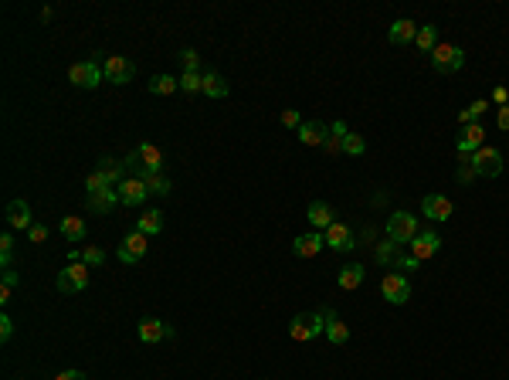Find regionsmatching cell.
<instances>
[{"mask_svg":"<svg viewBox=\"0 0 509 380\" xmlns=\"http://www.w3.org/2000/svg\"><path fill=\"white\" fill-rule=\"evenodd\" d=\"M122 163H126V173H129V177L146 180V177L160 173V167H163V153H160L153 143H136V146H133V153H129Z\"/></svg>","mask_w":509,"mask_h":380,"instance_id":"6da1fadb","label":"cell"},{"mask_svg":"<svg viewBox=\"0 0 509 380\" xmlns=\"http://www.w3.org/2000/svg\"><path fill=\"white\" fill-rule=\"evenodd\" d=\"M319 333H326L323 312H299V316H292V323H289V337L296 339V343H309V339H316Z\"/></svg>","mask_w":509,"mask_h":380,"instance_id":"7a4b0ae2","label":"cell"},{"mask_svg":"<svg viewBox=\"0 0 509 380\" xmlns=\"http://www.w3.org/2000/svg\"><path fill=\"white\" fill-rule=\"evenodd\" d=\"M428 58H431V68H434L438 75H455V72H462V65H465V51L455 48V44H438Z\"/></svg>","mask_w":509,"mask_h":380,"instance_id":"3957f363","label":"cell"},{"mask_svg":"<svg viewBox=\"0 0 509 380\" xmlns=\"http://www.w3.org/2000/svg\"><path fill=\"white\" fill-rule=\"evenodd\" d=\"M387 238L394 245H411L418 238V217L407 211H394L387 217Z\"/></svg>","mask_w":509,"mask_h":380,"instance_id":"277c9868","label":"cell"},{"mask_svg":"<svg viewBox=\"0 0 509 380\" xmlns=\"http://www.w3.org/2000/svg\"><path fill=\"white\" fill-rule=\"evenodd\" d=\"M469 163H472V170H475V177L492 180V177L503 173V153H499L496 146H482V150H475L469 157Z\"/></svg>","mask_w":509,"mask_h":380,"instance_id":"5b68a950","label":"cell"},{"mask_svg":"<svg viewBox=\"0 0 509 380\" xmlns=\"http://www.w3.org/2000/svg\"><path fill=\"white\" fill-rule=\"evenodd\" d=\"M88 265H81V261H72L68 268H61L58 272V292H65V296H75L81 292L85 286H88Z\"/></svg>","mask_w":509,"mask_h":380,"instance_id":"8992f818","label":"cell"},{"mask_svg":"<svg viewBox=\"0 0 509 380\" xmlns=\"http://www.w3.org/2000/svg\"><path fill=\"white\" fill-rule=\"evenodd\" d=\"M381 296L387 299L391 306H404L411 299V282L401 275V272H387L384 282H381Z\"/></svg>","mask_w":509,"mask_h":380,"instance_id":"52a82bcc","label":"cell"},{"mask_svg":"<svg viewBox=\"0 0 509 380\" xmlns=\"http://www.w3.org/2000/svg\"><path fill=\"white\" fill-rule=\"evenodd\" d=\"M102 72H106V82L126 85V82H133L136 65H133L129 58H122V54H109V58H106V65H102Z\"/></svg>","mask_w":509,"mask_h":380,"instance_id":"ba28073f","label":"cell"},{"mask_svg":"<svg viewBox=\"0 0 509 380\" xmlns=\"http://www.w3.org/2000/svg\"><path fill=\"white\" fill-rule=\"evenodd\" d=\"M102 68H99V61H75L72 68H68V79L79 85V88H95V85L102 82Z\"/></svg>","mask_w":509,"mask_h":380,"instance_id":"9c48e42d","label":"cell"},{"mask_svg":"<svg viewBox=\"0 0 509 380\" xmlns=\"http://www.w3.org/2000/svg\"><path fill=\"white\" fill-rule=\"evenodd\" d=\"M146 234L143 231H129L126 238H122V245H119V261H126V265H136L143 254H146Z\"/></svg>","mask_w":509,"mask_h":380,"instance_id":"30bf717a","label":"cell"},{"mask_svg":"<svg viewBox=\"0 0 509 380\" xmlns=\"http://www.w3.org/2000/svg\"><path fill=\"white\" fill-rule=\"evenodd\" d=\"M116 190H119V201H122L126 208H136V204H143V201L150 197V190H146V180H140V177H126Z\"/></svg>","mask_w":509,"mask_h":380,"instance_id":"8fae6325","label":"cell"},{"mask_svg":"<svg viewBox=\"0 0 509 380\" xmlns=\"http://www.w3.org/2000/svg\"><path fill=\"white\" fill-rule=\"evenodd\" d=\"M441 252V234L438 231H418V238L411 241V254L418 258V261H428V258H434V254Z\"/></svg>","mask_w":509,"mask_h":380,"instance_id":"7c38bea8","label":"cell"},{"mask_svg":"<svg viewBox=\"0 0 509 380\" xmlns=\"http://www.w3.org/2000/svg\"><path fill=\"white\" fill-rule=\"evenodd\" d=\"M323 238H326V248H333V252H350V248H356L353 231L343 224V221H336L333 228H326V231H323Z\"/></svg>","mask_w":509,"mask_h":380,"instance_id":"4fadbf2b","label":"cell"},{"mask_svg":"<svg viewBox=\"0 0 509 380\" xmlns=\"http://www.w3.org/2000/svg\"><path fill=\"white\" fill-rule=\"evenodd\" d=\"M421 211H425V217H431V221H448L452 214H455V204L445 197V194H428L425 201H421Z\"/></svg>","mask_w":509,"mask_h":380,"instance_id":"5bb4252c","label":"cell"},{"mask_svg":"<svg viewBox=\"0 0 509 380\" xmlns=\"http://www.w3.org/2000/svg\"><path fill=\"white\" fill-rule=\"evenodd\" d=\"M486 146V129L482 123H472V126L462 129V139L455 143V150H459V157H472L475 150H482Z\"/></svg>","mask_w":509,"mask_h":380,"instance_id":"9a60e30c","label":"cell"},{"mask_svg":"<svg viewBox=\"0 0 509 380\" xmlns=\"http://www.w3.org/2000/svg\"><path fill=\"white\" fill-rule=\"evenodd\" d=\"M326 132H329V126H326V123L309 119V123H302V126H299V132H296V136H299V143H302V146H326V139H329Z\"/></svg>","mask_w":509,"mask_h":380,"instance_id":"2e32d148","label":"cell"},{"mask_svg":"<svg viewBox=\"0 0 509 380\" xmlns=\"http://www.w3.org/2000/svg\"><path fill=\"white\" fill-rule=\"evenodd\" d=\"M306 221L313 224L316 231H326V228H333V224H336V211H333L326 201H313V204H309V211H306Z\"/></svg>","mask_w":509,"mask_h":380,"instance_id":"e0dca14e","label":"cell"},{"mask_svg":"<svg viewBox=\"0 0 509 380\" xmlns=\"http://www.w3.org/2000/svg\"><path fill=\"white\" fill-rule=\"evenodd\" d=\"M3 214H7V224H10V228L31 231V224H35V217H31V204H28V201H10Z\"/></svg>","mask_w":509,"mask_h":380,"instance_id":"ac0fdd59","label":"cell"},{"mask_svg":"<svg viewBox=\"0 0 509 380\" xmlns=\"http://www.w3.org/2000/svg\"><path fill=\"white\" fill-rule=\"evenodd\" d=\"M323 245H326V238H323L319 231H313V234H299V238L292 241V254H296V258H316Z\"/></svg>","mask_w":509,"mask_h":380,"instance_id":"d6986e66","label":"cell"},{"mask_svg":"<svg viewBox=\"0 0 509 380\" xmlns=\"http://www.w3.org/2000/svg\"><path fill=\"white\" fill-rule=\"evenodd\" d=\"M136 333H140V339H143V343H160L163 337H170L173 330H170L166 323H160V319H153V316H146V319H140Z\"/></svg>","mask_w":509,"mask_h":380,"instance_id":"ffe728a7","label":"cell"},{"mask_svg":"<svg viewBox=\"0 0 509 380\" xmlns=\"http://www.w3.org/2000/svg\"><path fill=\"white\" fill-rule=\"evenodd\" d=\"M418 38V24L411 21V17H401V21H394L391 31H387V41L391 44H411Z\"/></svg>","mask_w":509,"mask_h":380,"instance_id":"44dd1931","label":"cell"},{"mask_svg":"<svg viewBox=\"0 0 509 380\" xmlns=\"http://www.w3.org/2000/svg\"><path fill=\"white\" fill-rule=\"evenodd\" d=\"M116 204H122L116 187H106V190H99V194H88V211H95V214H109Z\"/></svg>","mask_w":509,"mask_h":380,"instance_id":"7402d4cb","label":"cell"},{"mask_svg":"<svg viewBox=\"0 0 509 380\" xmlns=\"http://www.w3.org/2000/svg\"><path fill=\"white\" fill-rule=\"evenodd\" d=\"M95 170L102 173V180H106L109 187H119V183H122V180L129 177V173H126V163H119V160H113V157H102Z\"/></svg>","mask_w":509,"mask_h":380,"instance_id":"603a6c76","label":"cell"},{"mask_svg":"<svg viewBox=\"0 0 509 380\" xmlns=\"http://www.w3.org/2000/svg\"><path fill=\"white\" fill-rule=\"evenodd\" d=\"M363 265L360 261H350V265H343L340 268V275H336V282H340V289L343 292H353V289H360V282H363Z\"/></svg>","mask_w":509,"mask_h":380,"instance_id":"cb8c5ba5","label":"cell"},{"mask_svg":"<svg viewBox=\"0 0 509 380\" xmlns=\"http://www.w3.org/2000/svg\"><path fill=\"white\" fill-rule=\"evenodd\" d=\"M207 99H228L231 95V85L224 82V75H218V72H207L204 75V88H200Z\"/></svg>","mask_w":509,"mask_h":380,"instance_id":"d4e9b609","label":"cell"},{"mask_svg":"<svg viewBox=\"0 0 509 380\" xmlns=\"http://www.w3.org/2000/svg\"><path fill=\"white\" fill-rule=\"evenodd\" d=\"M68 261H81V265H88V268H99V265L106 261V252L95 248V245H88V248H72V252H68Z\"/></svg>","mask_w":509,"mask_h":380,"instance_id":"484cf974","label":"cell"},{"mask_svg":"<svg viewBox=\"0 0 509 380\" xmlns=\"http://www.w3.org/2000/svg\"><path fill=\"white\" fill-rule=\"evenodd\" d=\"M136 231H143L146 238H150V234H160V231H163V214L160 211H143L140 217H136Z\"/></svg>","mask_w":509,"mask_h":380,"instance_id":"4316f807","label":"cell"},{"mask_svg":"<svg viewBox=\"0 0 509 380\" xmlns=\"http://www.w3.org/2000/svg\"><path fill=\"white\" fill-rule=\"evenodd\" d=\"M486 109H489V102H486V99H475V102H472L469 109H462V112L455 116V123H459L462 129L472 126V123H479V119L486 116Z\"/></svg>","mask_w":509,"mask_h":380,"instance_id":"83f0119b","label":"cell"},{"mask_svg":"<svg viewBox=\"0 0 509 380\" xmlns=\"http://www.w3.org/2000/svg\"><path fill=\"white\" fill-rule=\"evenodd\" d=\"M61 234H65L72 245H79L81 238H85V221H81V217H75V214L61 217Z\"/></svg>","mask_w":509,"mask_h":380,"instance_id":"f1b7e54d","label":"cell"},{"mask_svg":"<svg viewBox=\"0 0 509 380\" xmlns=\"http://www.w3.org/2000/svg\"><path fill=\"white\" fill-rule=\"evenodd\" d=\"M414 44H418L425 54H431V51L438 48V28H434V24H428V28H418V38H414Z\"/></svg>","mask_w":509,"mask_h":380,"instance_id":"f546056e","label":"cell"},{"mask_svg":"<svg viewBox=\"0 0 509 380\" xmlns=\"http://www.w3.org/2000/svg\"><path fill=\"white\" fill-rule=\"evenodd\" d=\"M326 339H329L333 346H343V343L350 339V326H347L343 319H333V323L326 326Z\"/></svg>","mask_w":509,"mask_h":380,"instance_id":"4dcf8cb0","label":"cell"},{"mask_svg":"<svg viewBox=\"0 0 509 380\" xmlns=\"http://www.w3.org/2000/svg\"><path fill=\"white\" fill-rule=\"evenodd\" d=\"M180 88V79H173V75H157L153 82H150V92L153 95H173Z\"/></svg>","mask_w":509,"mask_h":380,"instance_id":"1f68e13d","label":"cell"},{"mask_svg":"<svg viewBox=\"0 0 509 380\" xmlns=\"http://www.w3.org/2000/svg\"><path fill=\"white\" fill-rule=\"evenodd\" d=\"M146 190H150V194H157V197H166V194L173 190V183H170L163 173H153V177H146Z\"/></svg>","mask_w":509,"mask_h":380,"instance_id":"d6a6232c","label":"cell"},{"mask_svg":"<svg viewBox=\"0 0 509 380\" xmlns=\"http://www.w3.org/2000/svg\"><path fill=\"white\" fill-rule=\"evenodd\" d=\"M397 254H401V245H394L391 238L377 245V261H381V265H391L394 268V258H397Z\"/></svg>","mask_w":509,"mask_h":380,"instance_id":"836d02e7","label":"cell"},{"mask_svg":"<svg viewBox=\"0 0 509 380\" xmlns=\"http://www.w3.org/2000/svg\"><path fill=\"white\" fill-rule=\"evenodd\" d=\"M363 150H367L363 136H356V132H347V136H343V153H350V157H363Z\"/></svg>","mask_w":509,"mask_h":380,"instance_id":"e575fe53","label":"cell"},{"mask_svg":"<svg viewBox=\"0 0 509 380\" xmlns=\"http://www.w3.org/2000/svg\"><path fill=\"white\" fill-rule=\"evenodd\" d=\"M180 88H184L187 95L200 92V88H204V75H200V72H184V75H180Z\"/></svg>","mask_w":509,"mask_h":380,"instance_id":"d590c367","label":"cell"},{"mask_svg":"<svg viewBox=\"0 0 509 380\" xmlns=\"http://www.w3.org/2000/svg\"><path fill=\"white\" fill-rule=\"evenodd\" d=\"M10 261H14V234H3L0 238V265L10 268Z\"/></svg>","mask_w":509,"mask_h":380,"instance_id":"8d00e7d4","label":"cell"},{"mask_svg":"<svg viewBox=\"0 0 509 380\" xmlns=\"http://www.w3.org/2000/svg\"><path fill=\"white\" fill-rule=\"evenodd\" d=\"M180 65H184V72H197L200 68V54H197L194 48H184L180 51Z\"/></svg>","mask_w":509,"mask_h":380,"instance_id":"74e56055","label":"cell"},{"mask_svg":"<svg viewBox=\"0 0 509 380\" xmlns=\"http://www.w3.org/2000/svg\"><path fill=\"white\" fill-rule=\"evenodd\" d=\"M106 187H109V183L102 180V173H99V170H92V173L85 177V190H88V194H99V190H106Z\"/></svg>","mask_w":509,"mask_h":380,"instance_id":"f35d334b","label":"cell"},{"mask_svg":"<svg viewBox=\"0 0 509 380\" xmlns=\"http://www.w3.org/2000/svg\"><path fill=\"white\" fill-rule=\"evenodd\" d=\"M282 126H285V129H296V132H299V126H302V116H299V109H285V112H282Z\"/></svg>","mask_w":509,"mask_h":380,"instance_id":"ab89813d","label":"cell"},{"mask_svg":"<svg viewBox=\"0 0 509 380\" xmlns=\"http://www.w3.org/2000/svg\"><path fill=\"white\" fill-rule=\"evenodd\" d=\"M459 183H472L475 180V170H472V163H469V157H462V163H459Z\"/></svg>","mask_w":509,"mask_h":380,"instance_id":"60d3db41","label":"cell"},{"mask_svg":"<svg viewBox=\"0 0 509 380\" xmlns=\"http://www.w3.org/2000/svg\"><path fill=\"white\" fill-rule=\"evenodd\" d=\"M418 265H421V261H418V258H414V254H397V258H394V272H401V268H418Z\"/></svg>","mask_w":509,"mask_h":380,"instance_id":"b9f144b4","label":"cell"},{"mask_svg":"<svg viewBox=\"0 0 509 380\" xmlns=\"http://www.w3.org/2000/svg\"><path fill=\"white\" fill-rule=\"evenodd\" d=\"M28 238H31L35 245H41V241H48V228H44V224H31V231H28Z\"/></svg>","mask_w":509,"mask_h":380,"instance_id":"7bdbcfd3","label":"cell"},{"mask_svg":"<svg viewBox=\"0 0 509 380\" xmlns=\"http://www.w3.org/2000/svg\"><path fill=\"white\" fill-rule=\"evenodd\" d=\"M10 337H14V319L0 316V339H10Z\"/></svg>","mask_w":509,"mask_h":380,"instance_id":"ee69618b","label":"cell"},{"mask_svg":"<svg viewBox=\"0 0 509 380\" xmlns=\"http://www.w3.org/2000/svg\"><path fill=\"white\" fill-rule=\"evenodd\" d=\"M492 102L506 106V102H509V88H506V85H496V88H492Z\"/></svg>","mask_w":509,"mask_h":380,"instance_id":"f6af8a7d","label":"cell"},{"mask_svg":"<svg viewBox=\"0 0 509 380\" xmlns=\"http://www.w3.org/2000/svg\"><path fill=\"white\" fill-rule=\"evenodd\" d=\"M3 289H17V272L14 268H3Z\"/></svg>","mask_w":509,"mask_h":380,"instance_id":"bcb514c9","label":"cell"},{"mask_svg":"<svg viewBox=\"0 0 509 380\" xmlns=\"http://www.w3.org/2000/svg\"><path fill=\"white\" fill-rule=\"evenodd\" d=\"M55 380H88V377H85L81 370H61V374H58Z\"/></svg>","mask_w":509,"mask_h":380,"instance_id":"7dc6e473","label":"cell"},{"mask_svg":"<svg viewBox=\"0 0 509 380\" xmlns=\"http://www.w3.org/2000/svg\"><path fill=\"white\" fill-rule=\"evenodd\" d=\"M496 123H499V129L509 132V106H499V119H496Z\"/></svg>","mask_w":509,"mask_h":380,"instance_id":"c3c4849f","label":"cell"},{"mask_svg":"<svg viewBox=\"0 0 509 380\" xmlns=\"http://www.w3.org/2000/svg\"><path fill=\"white\" fill-rule=\"evenodd\" d=\"M10 292H14V289H3V286H0V302H3V306L10 302Z\"/></svg>","mask_w":509,"mask_h":380,"instance_id":"681fc988","label":"cell"},{"mask_svg":"<svg viewBox=\"0 0 509 380\" xmlns=\"http://www.w3.org/2000/svg\"><path fill=\"white\" fill-rule=\"evenodd\" d=\"M506 106H509V102H506Z\"/></svg>","mask_w":509,"mask_h":380,"instance_id":"f907efd6","label":"cell"}]
</instances>
